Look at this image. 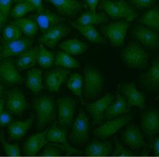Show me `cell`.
<instances>
[{
    "mask_svg": "<svg viewBox=\"0 0 159 157\" xmlns=\"http://www.w3.org/2000/svg\"><path fill=\"white\" fill-rule=\"evenodd\" d=\"M107 20L108 16H107L105 13H96L91 11L83 13L75 23L80 25H94L101 24Z\"/></svg>",
    "mask_w": 159,
    "mask_h": 157,
    "instance_id": "30",
    "label": "cell"
},
{
    "mask_svg": "<svg viewBox=\"0 0 159 157\" xmlns=\"http://www.w3.org/2000/svg\"><path fill=\"white\" fill-rule=\"evenodd\" d=\"M71 31V28L67 25H57L43 34L39 39V42L45 44L50 48H54L59 41Z\"/></svg>",
    "mask_w": 159,
    "mask_h": 157,
    "instance_id": "15",
    "label": "cell"
},
{
    "mask_svg": "<svg viewBox=\"0 0 159 157\" xmlns=\"http://www.w3.org/2000/svg\"><path fill=\"white\" fill-rule=\"evenodd\" d=\"M59 123L62 125H69L73 121L77 101L71 96H63L58 99Z\"/></svg>",
    "mask_w": 159,
    "mask_h": 157,
    "instance_id": "12",
    "label": "cell"
},
{
    "mask_svg": "<svg viewBox=\"0 0 159 157\" xmlns=\"http://www.w3.org/2000/svg\"><path fill=\"white\" fill-rule=\"evenodd\" d=\"M2 145L3 146V149L6 154L9 156H20V150L19 145H10L6 142L3 138V132L2 131L1 137H0Z\"/></svg>",
    "mask_w": 159,
    "mask_h": 157,
    "instance_id": "39",
    "label": "cell"
},
{
    "mask_svg": "<svg viewBox=\"0 0 159 157\" xmlns=\"http://www.w3.org/2000/svg\"><path fill=\"white\" fill-rule=\"evenodd\" d=\"M25 1L30 3L34 7L35 11H38L43 8L42 7V0H25Z\"/></svg>",
    "mask_w": 159,
    "mask_h": 157,
    "instance_id": "46",
    "label": "cell"
},
{
    "mask_svg": "<svg viewBox=\"0 0 159 157\" xmlns=\"http://www.w3.org/2000/svg\"><path fill=\"white\" fill-rule=\"evenodd\" d=\"M155 101H157V100H159V96H158L157 98H155Z\"/></svg>",
    "mask_w": 159,
    "mask_h": 157,
    "instance_id": "53",
    "label": "cell"
},
{
    "mask_svg": "<svg viewBox=\"0 0 159 157\" xmlns=\"http://www.w3.org/2000/svg\"><path fill=\"white\" fill-rule=\"evenodd\" d=\"M48 130L36 133L27 138L23 145V152L25 156H35L46 143V133Z\"/></svg>",
    "mask_w": 159,
    "mask_h": 157,
    "instance_id": "22",
    "label": "cell"
},
{
    "mask_svg": "<svg viewBox=\"0 0 159 157\" xmlns=\"http://www.w3.org/2000/svg\"><path fill=\"white\" fill-rule=\"evenodd\" d=\"M34 108L37 116L39 128H43L55 118V105L54 99L49 95L37 96L34 101Z\"/></svg>",
    "mask_w": 159,
    "mask_h": 157,
    "instance_id": "2",
    "label": "cell"
},
{
    "mask_svg": "<svg viewBox=\"0 0 159 157\" xmlns=\"http://www.w3.org/2000/svg\"><path fill=\"white\" fill-rule=\"evenodd\" d=\"M39 46L30 48L20 55L16 64L17 68L21 71L30 69L37 63V56L39 52Z\"/></svg>",
    "mask_w": 159,
    "mask_h": 157,
    "instance_id": "25",
    "label": "cell"
},
{
    "mask_svg": "<svg viewBox=\"0 0 159 157\" xmlns=\"http://www.w3.org/2000/svg\"><path fill=\"white\" fill-rule=\"evenodd\" d=\"M28 104L22 92L17 89L10 91L7 94L6 109L9 113L21 117Z\"/></svg>",
    "mask_w": 159,
    "mask_h": 157,
    "instance_id": "13",
    "label": "cell"
},
{
    "mask_svg": "<svg viewBox=\"0 0 159 157\" xmlns=\"http://www.w3.org/2000/svg\"><path fill=\"white\" fill-rule=\"evenodd\" d=\"M39 52L37 56V63L43 68H49L52 66L55 61V55L51 51H48L44 46L39 45Z\"/></svg>",
    "mask_w": 159,
    "mask_h": 157,
    "instance_id": "36",
    "label": "cell"
},
{
    "mask_svg": "<svg viewBox=\"0 0 159 157\" xmlns=\"http://www.w3.org/2000/svg\"><path fill=\"white\" fill-rule=\"evenodd\" d=\"M71 25L76 29L79 33L93 43H107L104 39L102 38L99 32L95 28L94 25H80L75 22H70Z\"/></svg>",
    "mask_w": 159,
    "mask_h": 157,
    "instance_id": "29",
    "label": "cell"
},
{
    "mask_svg": "<svg viewBox=\"0 0 159 157\" xmlns=\"http://www.w3.org/2000/svg\"><path fill=\"white\" fill-rule=\"evenodd\" d=\"M53 5L59 14L73 17L82 11V5L77 0H45Z\"/></svg>",
    "mask_w": 159,
    "mask_h": 157,
    "instance_id": "18",
    "label": "cell"
},
{
    "mask_svg": "<svg viewBox=\"0 0 159 157\" xmlns=\"http://www.w3.org/2000/svg\"><path fill=\"white\" fill-rule=\"evenodd\" d=\"M55 63L57 65L69 68L79 69L81 68L80 63L71 55L65 52H59L55 59Z\"/></svg>",
    "mask_w": 159,
    "mask_h": 157,
    "instance_id": "34",
    "label": "cell"
},
{
    "mask_svg": "<svg viewBox=\"0 0 159 157\" xmlns=\"http://www.w3.org/2000/svg\"><path fill=\"white\" fill-rule=\"evenodd\" d=\"M99 8L103 10L113 20L125 18L127 21H132L139 16V13L135 12L123 0L116 2L110 0H102Z\"/></svg>",
    "mask_w": 159,
    "mask_h": 157,
    "instance_id": "4",
    "label": "cell"
},
{
    "mask_svg": "<svg viewBox=\"0 0 159 157\" xmlns=\"http://www.w3.org/2000/svg\"><path fill=\"white\" fill-rule=\"evenodd\" d=\"M35 11L34 7L27 1L17 3L11 11V15L16 19L23 17L27 13Z\"/></svg>",
    "mask_w": 159,
    "mask_h": 157,
    "instance_id": "37",
    "label": "cell"
},
{
    "mask_svg": "<svg viewBox=\"0 0 159 157\" xmlns=\"http://www.w3.org/2000/svg\"><path fill=\"white\" fill-rule=\"evenodd\" d=\"M89 121L83 109H79L78 117L75 121L69 135V140L73 145L83 146L89 140Z\"/></svg>",
    "mask_w": 159,
    "mask_h": 157,
    "instance_id": "5",
    "label": "cell"
},
{
    "mask_svg": "<svg viewBox=\"0 0 159 157\" xmlns=\"http://www.w3.org/2000/svg\"><path fill=\"white\" fill-rule=\"evenodd\" d=\"M13 24L20 27L22 34L31 38H34L38 31V26L31 17L17 19L16 21L13 22Z\"/></svg>",
    "mask_w": 159,
    "mask_h": 157,
    "instance_id": "32",
    "label": "cell"
},
{
    "mask_svg": "<svg viewBox=\"0 0 159 157\" xmlns=\"http://www.w3.org/2000/svg\"><path fill=\"white\" fill-rule=\"evenodd\" d=\"M115 149L113 153V156H128L134 155L133 152L127 149H126L120 143L118 142L115 139Z\"/></svg>",
    "mask_w": 159,
    "mask_h": 157,
    "instance_id": "40",
    "label": "cell"
},
{
    "mask_svg": "<svg viewBox=\"0 0 159 157\" xmlns=\"http://www.w3.org/2000/svg\"><path fill=\"white\" fill-rule=\"evenodd\" d=\"M31 18L34 20L43 34L65 20L63 17H60L55 13L44 8L37 11L36 14L31 16Z\"/></svg>",
    "mask_w": 159,
    "mask_h": 157,
    "instance_id": "14",
    "label": "cell"
},
{
    "mask_svg": "<svg viewBox=\"0 0 159 157\" xmlns=\"http://www.w3.org/2000/svg\"><path fill=\"white\" fill-rule=\"evenodd\" d=\"M59 47L69 55H77L86 52L89 49V45L77 39H72L59 44Z\"/></svg>",
    "mask_w": 159,
    "mask_h": 157,
    "instance_id": "28",
    "label": "cell"
},
{
    "mask_svg": "<svg viewBox=\"0 0 159 157\" xmlns=\"http://www.w3.org/2000/svg\"><path fill=\"white\" fill-rule=\"evenodd\" d=\"M132 120V115H127L123 117L116 118L107 122L99 127L95 128L93 131V133L98 138L105 139L113 135L121 128L127 125Z\"/></svg>",
    "mask_w": 159,
    "mask_h": 157,
    "instance_id": "9",
    "label": "cell"
},
{
    "mask_svg": "<svg viewBox=\"0 0 159 157\" xmlns=\"http://www.w3.org/2000/svg\"><path fill=\"white\" fill-rule=\"evenodd\" d=\"M4 104H5V100L0 99V114H1V113L3 111Z\"/></svg>",
    "mask_w": 159,
    "mask_h": 157,
    "instance_id": "50",
    "label": "cell"
},
{
    "mask_svg": "<svg viewBox=\"0 0 159 157\" xmlns=\"http://www.w3.org/2000/svg\"><path fill=\"white\" fill-rule=\"evenodd\" d=\"M2 47H1V45H0V52H1V51H2Z\"/></svg>",
    "mask_w": 159,
    "mask_h": 157,
    "instance_id": "54",
    "label": "cell"
},
{
    "mask_svg": "<svg viewBox=\"0 0 159 157\" xmlns=\"http://www.w3.org/2000/svg\"><path fill=\"white\" fill-rule=\"evenodd\" d=\"M6 18L3 16V14L1 12H0V30H1L2 27L4 24V22L6 21Z\"/></svg>",
    "mask_w": 159,
    "mask_h": 157,
    "instance_id": "49",
    "label": "cell"
},
{
    "mask_svg": "<svg viewBox=\"0 0 159 157\" xmlns=\"http://www.w3.org/2000/svg\"><path fill=\"white\" fill-rule=\"evenodd\" d=\"M63 154V152L57 148L48 146L41 152V155L43 156H57Z\"/></svg>",
    "mask_w": 159,
    "mask_h": 157,
    "instance_id": "42",
    "label": "cell"
},
{
    "mask_svg": "<svg viewBox=\"0 0 159 157\" xmlns=\"http://www.w3.org/2000/svg\"><path fill=\"white\" fill-rule=\"evenodd\" d=\"M141 82L145 89L149 91L156 92L159 90V56L155 58L148 71L141 74Z\"/></svg>",
    "mask_w": 159,
    "mask_h": 157,
    "instance_id": "19",
    "label": "cell"
},
{
    "mask_svg": "<svg viewBox=\"0 0 159 157\" xmlns=\"http://www.w3.org/2000/svg\"><path fill=\"white\" fill-rule=\"evenodd\" d=\"M84 98L95 100L100 96L104 84L103 75L99 69L87 66L84 69Z\"/></svg>",
    "mask_w": 159,
    "mask_h": 157,
    "instance_id": "1",
    "label": "cell"
},
{
    "mask_svg": "<svg viewBox=\"0 0 159 157\" xmlns=\"http://www.w3.org/2000/svg\"><path fill=\"white\" fill-rule=\"evenodd\" d=\"M45 140L49 142L55 143H61L63 145H69L66 138V131L64 130H61L56 126V123L51 127L48 132L46 133Z\"/></svg>",
    "mask_w": 159,
    "mask_h": 157,
    "instance_id": "33",
    "label": "cell"
},
{
    "mask_svg": "<svg viewBox=\"0 0 159 157\" xmlns=\"http://www.w3.org/2000/svg\"><path fill=\"white\" fill-rule=\"evenodd\" d=\"M13 0H0V12L6 18L10 13Z\"/></svg>",
    "mask_w": 159,
    "mask_h": 157,
    "instance_id": "41",
    "label": "cell"
},
{
    "mask_svg": "<svg viewBox=\"0 0 159 157\" xmlns=\"http://www.w3.org/2000/svg\"><path fill=\"white\" fill-rule=\"evenodd\" d=\"M133 32L135 38L145 47L153 49L159 47L158 32L143 26H137Z\"/></svg>",
    "mask_w": 159,
    "mask_h": 157,
    "instance_id": "16",
    "label": "cell"
},
{
    "mask_svg": "<svg viewBox=\"0 0 159 157\" xmlns=\"http://www.w3.org/2000/svg\"><path fill=\"white\" fill-rule=\"evenodd\" d=\"M0 81L7 85H21L24 79L11 59L6 58L0 61Z\"/></svg>",
    "mask_w": 159,
    "mask_h": 157,
    "instance_id": "10",
    "label": "cell"
},
{
    "mask_svg": "<svg viewBox=\"0 0 159 157\" xmlns=\"http://www.w3.org/2000/svg\"><path fill=\"white\" fill-rule=\"evenodd\" d=\"M122 93L124 94L130 107L137 106L141 110L145 108V97L143 93L137 89L134 82L133 81L125 85L123 87Z\"/></svg>",
    "mask_w": 159,
    "mask_h": 157,
    "instance_id": "21",
    "label": "cell"
},
{
    "mask_svg": "<svg viewBox=\"0 0 159 157\" xmlns=\"http://www.w3.org/2000/svg\"><path fill=\"white\" fill-rule=\"evenodd\" d=\"M139 21L148 28L159 33V7L155 6L147 11L140 18Z\"/></svg>",
    "mask_w": 159,
    "mask_h": 157,
    "instance_id": "31",
    "label": "cell"
},
{
    "mask_svg": "<svg viewBox=\"0 0 159 157\" xmlns=\"http://www.w3.org/2000/svg\"><path fill=\"white\" fill-rule=\"evenodd\" d=\"M115 102L111 106L109 105L105 110L104 116L105 119H113L129 112L130 107L126 99L119 94L115 96Z\"/></svg>",
    "mask_w": 159,
    "mask_h": 157,
    "instance_id": "24",
    "label": "cell"
},
{
    "mask_svg": "<svg viewBox=\"0 0 159 157\" xmlns=\"http://www.w3.org/2000/svg\"><path fill=\"white\" fill-rule=\"evenodd\" d=\"M129 27V23L124 20L115 21L102 27L101 31L111 41L112 46L122 47L124 46V39Z\"/></svg>",
    "mask_w": 159,
    "mask_h": 157,
    "instance_id": "6",
    "label": "cell"
},
{
    "mask_svg": "<svg viewBox=\"0 0 159 157\" xmlns=\"http://www.w3.org/2000/svg\"><path fill=\"white\" fill-rule=\"evenodd\" d=\"M123 59L130 68L144 69L148 63L149 54L133 41H130L123 52Z\"/></svg>",
    "mask_w": 159,
    "mask_h": 157,
    "instance_id": "3",
    "label": "cell"
},
{
    "mask_svg": "<svg viewBox=\"0 0 159 157\" xmlns=\"http://www.w3.org/2000/svg\"><path fill=\"white\" fill-rule=\"evenodd\" d=\"M13 1L16 3H19V2H21L25 1V0H13Z\"/></svg>",
    "mask_w": 159,
    "mask_h": 157,
    "instance_id": "52",
    "label": "cell"
},
{
    "mask_svg": "<svg viewBox=\"0 0 159 157\" xmlns=\"http://www.w3.org/2000/svg\"><path fill=\"white\" fill-rule=\"evenodd\" d=\"M115 96L110 93H107L102 97L95 102L86 105L87 111L92 117L93 125H99L103 121L105 113L107 109L112 103Z\"/></svg>",
    "mask_w": 159,
    "mask_h": 157,
    "instance_id": "7",
    "label": "cell"
},
{
    "mask_svg": "<svg viewBox=\"0 0 159 157\" xmlns=\"http://www.w3.org/2000/svg\"><path fill=\"white\" fill-rule=\"evenodd\" d=\"M113 150V145L109 141L105 142L94 141L90 143L86 148L85 155L106 156L111 155Z\"/></svg>",
    "mask_w": 159,
    "mask_h": 157,
    "instance_id": "26",
    "label": "cell"
},
{
    "mask_svg": "<svg viewBox=\"0 0 159 157\" xmlns=\"http://www.w3.org/2000/svg\"><path fill=\"white\" fill-rule=\"evenodd\" d=\"M55 146H57L60 149H61L62 150H63L64 152H65L67 153V155H81L83 154V152L78 150L77 149H75L73 148H72L71 146H70L69 145H57V144H51Z\"/></svg>",
    "mask_w": 159,
    "mask_h": 157,
    "instance_id": "45",
    "label": "cell"
},
{
    "mask_svg": "<svg viewBox=\"0 0 159 157\" xmlns=\"http://www.w3.org/2000/svg\"><path fill=\"white\" fill-rule=\"evenodd\" d=\"M152 142L154 152H155V155L156 156H159V137L155 138H153Z\"/></svg>",
    "mask_w": 159,
    "mask_h": 157,
    "instance_id": "48",
    "label": "cell"
},
{
    "mask_svg": "<svg viewBox=\"0 0 159 157\" xmlns=\"http://www.w3.org/2000/svg\"><path fill=\"white\" fill-rule=\"evenodd\" d=\"M69 71L63 68H57L47 73L45 82L47 88L51 92L59 91V87L66 82Z\"/></svg>",
    "mask_w": 159,
    "mask_h": 157,
    "instance_id": "17",
    "label": "cell"
},
{
    "mask_svg": "<svg viewBox=\"0 0 159 157\" xmlns=\"http://www.w3.org/2000/svg\"><path fill=\"white\" fill-rule=\"evenodd\" d=\"M22 32L17 25L12 24L6 25L3 31V36L6 41L17 39L21 38Z\"/></svg>",
    "mask_w": 159,
    "mask_h": 157,
    "instance_id": "38",
    "label": "cell"
},
{
    "mask_svg": "<svg viewBox=\"0 0 159 157\" xmlns=\"http://www.w3.org/2000/svg\"><path fill=\"white\" fill-rule=\"evenodd\" d=\"M35 117L31 116L25 121H17L11 123L8 126L7 133L9 139L20 140L25 135L27 131L31 127Z\"/></svg>",
    "mask_w": 159,
    "mask_h": 157,
    "instance_id": "23",
    "label": "cell"
},
{
    "mask_svg": "<svg viewBox=\"0 0 159 157\" xmlns=\"http://www.w3.org/2000/svg\"><path fill=\"white\" fill-rule=\"evenodd\" d=\"M13 121L11 113L8 111H3L0 114V127H5L9 126Z\"/></svg>",
    "mask_w": 159,
    "mask_h": 157,
    "instance_id": "43",
    "label": "cell"
},
{
    "mask_svg": "<svg viewBox=\"0 0 159 157\" xmlns=\"http://www.w3.org/2000/svg\"><path fill=\"white\" fill-rule=\"evenodd\" d=\"M82 85L83 78L81 75L79 73H74L70 76L67 82V87L74 95L79 96L81 98L82 105H85L82 96Z\"/></svg>",
    "mask_w": 159,
    "mask_h": 157,
    "instance_id": "35",
    "label": "cell"
},
{
    "mask_svg": "<svg viewBox=\"0 0 159 157\" xmlns=\"http://www.w3.org/2000/svg\"><path fill=\"white\" fill-rule=\"evenodd\" d=\"M87 5L89 7V9L91 12L96 13V7L99 3V0H85Z\"/></svg>",
    "mask_w": 159,
    "mask_h": 157,
    "instance_id": "47",
    "label": "cell"
},
{
    "mask_svg": "<svg viewBox=\"0 0 159 157\" xmlns=\"http://www.w3.org/2000/svg\"><path fill=\"white\" fill-rule=\"evenodd\" d=\"M26 86L35 95L44 88L42 83V71L40 69L34 68L27 71Z\"/></svg>",
    "mask_w": 159,
    "mask_h": 157,
    "instance_id": "27",
    "label": "cell"
},
{
    "mask_svg": "<svg viewBox=\"0 0 159 157\" xmlns=\"http://www.w3.org/2000/svg\"><path fill=\"white\" fill-rule=\"evenodd\" d=\"M121 139L125 145L135 152H138L142 148H146L148 146L143 139V135L141 131H140L137 124L134 123H130L126 127L121 135Z\"/></svg>",
    "mask_w": 159,
    "mask_h": 157,
    "instance_id": "8",
    "label": "cell"
},
{
    "mask_svg": "<svg viewBox=\"0 0 159 157\" xmlns=\"http://www.w3.org/2000/svg\"><path fill=\"white\" fill-rule=\"evenodd\" d=\"M31 45V41L25 38L6 41L0 52V60L20 55L27 49H30Z\"/></svg>",
    "mask_w": 159,
    "mask_h": 157,
    "instance_id": "11",
    "label": "cell"
},
{
    "mask_svg": "<svg viewBox=\"0 0 159 157\" xmlns=\"http://www.w3.org/2000/svg\"><path fill=\"white\" fill-rule=\"evenodd\" d=\"M3 93V88L2 85L1 84V83H0V99H2Z\"/></svg>",
    "mask_w": 159,
    "mask_h": 157,
    "instance_id": "51",
    "label": "cell"
},
{
    "mask_svg": "<svg viewBox=\"0 0 159 157\" xmlns=\"http://www.w3.org/2000/svg\"><path fill=\"white\" fill-rule=\"evenodd\" d=\"M142 128L148 136L159 134V111L155 108L148 109L141 116Z\"/></svg>",
    "mask_w": 159,
    "mask_h": 157,
    "instance_id": "20",
    "label": "cell"
},
{
    "mask_svg": "<svg viewBox=\"0 0 159 157\" xmlns=\"http://www.w3.org/2000/svg\"><path fill=\"white\" fill-rule=\"evenodd\" d=\"M138 8H148L154 6L156 0H130Z\"/></svg>",
    "mask_w": 159,
    "mask_h": 157,
    "instance_id": "44",
    "label": "cell"
}]
</instances>
